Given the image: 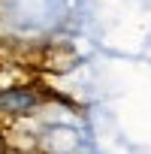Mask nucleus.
Listing matches in <instances>:
<instances>
[{
	"label": "nucleus",
	"mask_w": 151,
	"mask_h": 154,
	"mask_svg": "<svg viewBox=\"0 0 151 154\" xmlns=\"http://www.w3.org/2000/svg\"><path fill=\"white\" fill-rule=\"evenodd\" d=\"M39 103V94L33 88H6L0 91V112L6 115H27Z\"/></svg>",
	"instance_id": "obj_1"
}]
</instances>
